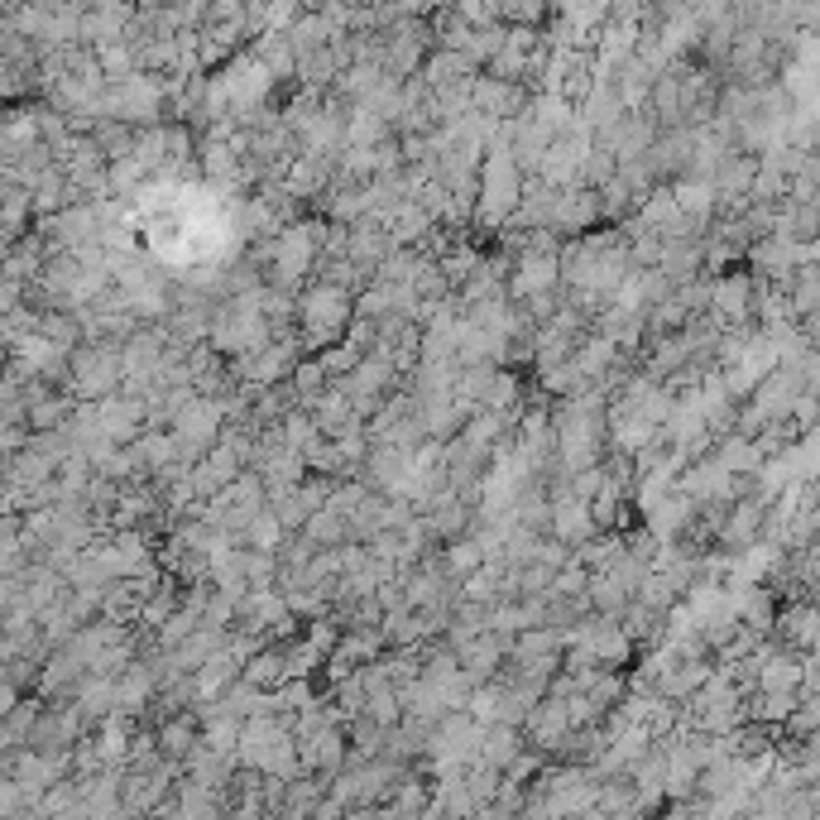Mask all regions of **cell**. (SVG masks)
<instances>
[{
	"instance_id": "obj_1",
	"label": "cell",
	"mask_w": 820,
	"mask_h": 820,
	"mask_svg": "<svg viewBox=\"0 0 820 820\" xmlns=\"http://www.w3.org/2000/svg\"><path fill=\"white\" fill-rule=\"evenodd\" d=\"M293 312H298V326H302V341L308 345H326L341 341L345 331L355 322V293H345L336 283H322L316 279L312 288H302L293 298Z\"/></svg>"
},
{
	"instance_id": "obj_2",
	"label": "cell",
	"mask_w": 820,
	"mask_h": 820,
	"mask_svg": "<svg viewBox=\"0 0 820 820\" xmlns=\"http://www.w3.org/2000/svg\"><path fill=\"white\" fill-rule=\"evenodd\" d=\"M557 279H561L557 236H552V230H538V236L518 250V264L509 273V283H504V298H513V302L547 298V293H557Z\"/></svg>"
},
{
	"instance_id": "obj_3",
	"label": "cell",
	"mask_w": 820,
	"mask_h": 820,
	"mask_svg": "<svg viewBox=\"0 0 820 820\" xmlns=\"http://www.w3.org/2000/svg\"><path fill=\"white\" fill-rule=\"evenodd\" d=\"M226 432V403L216 398H193L187 408L173 417V446H178L183 466H193V460H201L211 451L216 442H221Z\"/></svg>"
},
{
	"instance_id": "obj_4",
	"label": "cell",
	"mask_w": 820,
	"mask_h": 820,
	"mask_svg": "<svg viewBox=\"0 0 820 820\" xmlns=\"http://www.w3.org/2000/svg\"><path fill=\"white\" fill-rule=\"evenodd\" d=\"M298 370V341H269V345H259L255 355H245L236 360V384L245 388H273L283 380V374H293Z\"/></svg>"
},
{
	"instance_id": "obj_5",
	"label": "cell",
	"mask_w": 820,
	"mask_h": 820,
	"mask_svg": "<svg viewBox=\"0 0 820 820\" xmlns=\"http://www.w3.org/2000/svg\"><path fill=\"white\" fill-rule=\"evenodd\" d=\"M748 264L762 269L768 279H782V288H787L791 273H797L801 264H811V245H797L791 236H782V230H768V236L748 250Z\"/></svg>"
},
{
	"instance_id": "obj_6",
	"label": "cell",
	"mask_w": 820,
	"mask_h": 820,
	"mask_svg": "<svg viewBox=\"0 0 820 820\" xmlns=\"http://www.w3.org/2000/svg\"><path fill=\"white\" fill-rule=\"evenodd\" d=\"M466 101L475 115H485V121H495V125H509V121H518V111H523V86L499 82V77H470Z\"/></svg>"
},
{
	"instance_id": "obj_7",
	"label": "cell",
	"mask_w": 820,
	"mask_h": 820,
	"mask_svg": "<svg viewBox=\"0 0 820 820\" xmlns=\"http://www.w3.org/2000/svg\"><path fill=\"white\" fill-rule=\"evenodd\" d=\"M710 308L719 316V326H748V316H754V279L748 273H719L710 279Z\"/></svg>"
},
{
	"instance_id": "obj_8",
	"label": "cell",
	"mask_w": 820,
	"mask_h": 820,
	"mask_svg": "<svg viewBox=\"0 0 820 820\" xmlns=\"http://www.w3.org/2000/svg\"><path fill=\"white\" fill-rule=\"evenodd\" d=\"M388 255H394V245H388L384 226L374 221V216H365V221H355L351 230H345V264H351L355 273H370L374 279V269H380Z\"/></svg>"
},
{
	"instance_id": "obj_9",
	"label": "cell",
	"mask_w": 820,
	"mask_h": 820,
	"mask_svg": "<svg viewBox=\"0 0 820 820\" xmlns=\"http://www.w3.org/2000/svg\"><path fill=\"white\" fill-rule=\"evenodd\" d=\"M547 528H552V542H561L567 552H581V547L595 538L590 509H585L581 499H571V495H557L552 499V518H547Z\"/></svg>"
},
{
	"instance_id": "obj_10",
	"label": "cell",
	"mask_w": 820,
	"mask_h": 820,
	"mask_svg": "<svg viewBox=\"0 0 820 820\" xmlns=\"http://www.w3.org/2000/svg\"><path fill=\"white\" fill-rule=\"evenodd\" d=\"M236 614H240V629L250 633V639H269L273 629L288 624V604H283L279 590H250Z\"/></svg>"
},
{
	"instance_id": "obj_11",
	"label": "cell",
	"mask_w": 820,
	"mask_h": 820,
	"mask_svg": "<svg viewBox=\"0 0 820 820\" xmlns=\"http://www.w3.org/2000/svg\"><path fill=\"white\" fill-rule=\"evenodd\" d=\"M236 682H240V657L230 653V647H221L211 662H201V667L193 672V696H197V705H216Z\"/></svg>"
},
{
	"instance_id": "obj_12",
	"label": "cell",
	"mask_w": 820,
	"mask_h": 820,
	"mask_svg": "<svg viewBox=\"0 0 820 820\" xmlns=\"http://www.w3.org/2000/svg\"><path fill=\"white\" fill-rule=\"evenodd\" d=\"M595 216H600V193H590V187H561L552 197L547 230H585Z\"/></svg>"
},
{
	"instance_id": "obj_13",
	"label": "cell",
	"mask_w": 820,
	"mask_h": 820,
	"mask_svg": "<svg viewBox=\"0 0 820 820\" xmlns=\"http://www.w3.org/2000/svg\"><path fill=\"white\" fill-rule=\"evenodd\" d=\"M523 719H528V734H532V744H538V748H557V744L571 739V715H567V700H561V696L538 700Z\"/></svg>"
},
{
	"instance_id": "obj_14",
	"label": "cell",
	"mask_w": 820,
	"mask_h": 820,
	"mask_svg": "<svg viewBox=\"0 0 820 820\" xmlns=\"http://www.w3.org/2000/svg\"><path fill=\"white\" fill-rule=\"evenodd\" d=\"M762 460H768V456L758 451V442H744V437H734V432H729L725 442H719V451H715V466L725 470L729 480H739V475H748V480H754V475L762 470Z\"/></svg>"
},
{
	"instance_id": "obj_15",
	"label": "cell",
	"mask_w": 820,
	"mask_h": 820,
	"mask_svg": "<svg viewBox=\"0 0 820 820\" xmlns=\"http://www.w3.org/2000/svg\"><path fill=\"white\" fill-rule=\"evenodd\" d=\"M240 682L255 686V691H269V686H283L288 672H283V647H259L255 657L240 662Z\"/></svg>"
},
{
	"instance_id": "obj_16",
	"label": "cell",
	"mask_w": 820,
	"mask_h": 820,
	"mask_svg": "<svg viewBox=\"0 0 820 820\" xmlns=\"http://www.w3.org/2000/svg\"><path fill=\"white\" fill-rule=\"evenodd\" d=\"M777 639H782V647H797V653H811L816 647V610L811 604H797V610H782V619H777Z\"/></svg>"
},
{
	"instance_id": "obj_17",
	"label": "cell",
	"mask_w": 820,
	"mask_h": 820,
	"mask_svg": "<svg viewBox=\"0 0 820 820\" xmlns=\"http://www.w3.org/2000/svg\"><path fill=\"white\" fill-rule=\"evenodd\" d=\"M283 542H288V532L279 528V518H273L269 509L259 513L250 528H245V552H264V557H279V552H283Z\"/></svg>"
},
{
	"instance_id": "obj_18",
	"label": "cell",
	"mask_w": 820,
	"mask_h": 820,
	"mask_svg": "<svg viewBox=\"0 0 820 820\" xmlns=\"http://www.w3.org/2000/svg\"><path fill=\"white\" fill-rule=\"evenodd\" d=\"M82 388H92V394H106V388L121 380V355H111V351H92V355H82Z\"/></svg>"
},
{
	"instance_id": "obj_19",
	"label": "cell",
	"mask_w": 820,
	"mask_h": 820,
	"mask_svg": "<svg viewBox=\"0 0 820 820\" xmlns=\"http://www.w3.org/2000/svg\"><path fill=\"white\" fill-rule=\"evenodd\" d=\"M197 725H193V715H173L168 725H164V734H158V748H164L168 758H183V754H193L197 748Z\"/></svg>"
},
{
	"instance_id": "obj_20",
	"label": "cell",
	"mask_w": 820,
	"mask_h": 820,
	"mask_svg": "<svg viewBox=\"0 0 820 820\" xmlns=\"http://www.w3.org/2000/svg\"><path fill=\"white\" fill-rule=\"evenodd\" d=\"M115 705V691H111V682H92L82 691V710L86 715H101V710H111Z\"/></svg>"
},
{
	"instance_id": "obj_21",
	"label": "cell",
	"mask_w": 820,
	"mask_h": 820,
	"mask_svg": "<svg viewBox=\"0 0 820 820\" xmlns=\"http://www.w3.org/2000/svg\"><path fill=\"white\" fill-rule=\"evenodd\" d=\"M10 700H14V691H6V686H0V710H6Z\"/></svg>"
}]
</instances>
